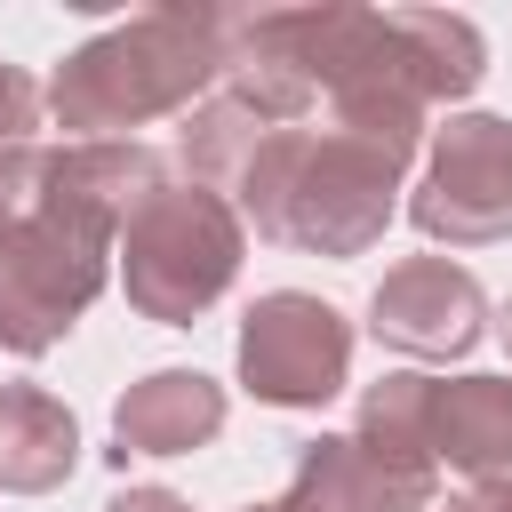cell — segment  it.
<instances>
[{
	"instance_id": "4fadbf2b",
	"label": "cell",
	"mask_w": 512,
	"mask_h": 512,
	"mask_svg": "<svg viewBox=\"0 0 512 512\" xmlns=\"http://www.w3.org/2000/svg\"><path fill=\"white\" fill-rule=\"evenodd\" d=\"M280 120L272 112H256L240 88H216L208 104H192L184 112V136H176V152H184V184H208V192H232L240 184V168L264 152V136H272Z\"/></svg>"
},
{
	"instance_id": "277c9868",
	"label": "cell",
	"mask_w": 512,
	"mask_h": 512,
	"mask_svg": "<svg viewBox=\"0 0 512 512\" xmlns=\"http://www.w3.org/2000/svg\"><path fill=\"white\" fill-rule=\"evenodd\" d=\"M240 208L208 184H160L128 232H120V280H128V304L160 328H192L240 272Z\"/></svg>"
},
{
	"instance_id": "5bb4252c",
	"label": "cell",
	"mask_w": 512,
	"mask_h": 512,
	"mask_svg": "<svg viewBox=\"0 0 512 512\" xmlns=\"http://www.w3.org/2000/svg\"><path fill=\"white\" fill-rule=\"evenodd\" d=\"M352 440L368 456H392V464H424L432 472V376H384V384H368Z\"/></svg>"
},
{
	"instance_id": "30bf717a",
	"label": "cell",
	"mask_w": 512,
	"mask_h": 512,
	"mask_svg": "<svg viewBox=\"0 0 512 512\" xmlns=\"http://www.w3.org/2000/svg\"><path fill=\"white\" fill-rule=\"evenodd\" d=\"M432 464L472 472V488H512V376H432Z\"/></svg>"
},
{
	"instance_id": "8fae6325",
	"label": "cell",
	"mask_w": 512,
	"mask_h": 512,
	"mask_svg": "<svg viewBox=\"0 0 512 512\" xmlns=\"http://www.w3.org/2000/svg\"><path fill=\"white\" fill-rule=\"evenodd\" d=\"M80 464V416L40 384H0V488L48 496Z\"/></svg>"
},
{
	"instance_id": "ac0fdd59",
	"label": "cell",
	"mask_w": 512,
	"mask_h": 512,
	"mask_svg": "<svg viewBox=\"0 0 512 512\" xmlns=\"http://www.w3.org/2000/svg\"><path fill=\"white\" fill-rule=\"evenodd\" d=\"M496 336H504V352H512V296H504V320H496Z\"/></svg>"
},
{
	"instance_id": "9a60e30c",
	"label": "cell",
	"mask_w": 512,
	"mask_h": 512,
	"mask_svg": "<svg viewBox=\"0 0 512 512\" xmlns=\"http://www.w3.org/2000/svg\"><path fill=\"white\" fill-rule=\"evenodd\" d=\"M40 88H32V72H16V64H0V152L8 144H24V128L40 120Z\"/></svg>"
},
{
	"instance_id": "52a82bcc",
	"label": "cell",
	"mask_w": 512,
	"mask_h": 512,
	"mask_svg": "<svg viewBox=\"0 0 512 512\" xmlns=\"http://www.w3.org/2000/svg\"><path fill=\"white\" fill-rule=\"evenodd\" d=\"M480 320H488V296H480V280H472L464 264H448V256H408V264H392V272L376 280V296H368L376 344H392V352H408V360H456V352H472V344H480Z\"/></svg>"
},
{
	"instance_id": "6da1fadb",
	"label": "cell",
	"mask_w": 512,
	"mask_h": 512,
	"mask_svg": "<svg viewBox=\"0 0 512 512\" xmlns=\"http://www.w3.org/2000/svg\"><path fill=\"white\" fill-rule=\"evenodd\" d=\"M168 184L144 144H8L0 152V344L48 352L96 304L128 216Z\"/></svg>"
},
{
	"instance_id": "7c38bea8",
	"label": "cell",
	"mask_w": 512,
	"mask_h": 512,
	"mask_svg": "<svg viewBox=\"0 0 512 512\" xmlns=\"http://www.w3.org/2000/svg\"><path fill=\"white\" fill-rule=\"evenodd\" d=\"M392 32H400V56H408V80L424 104H456L480 88L488 72V40L472 16H448V8H392Z\"/></svg>"
},
{
	"instance_id": "ba28073f",
	"label": "cell",
	"mask_w": 512,
	"mask_h": 512,
	"mask_svg": "<svg viewBox=\"0 0 512 512\" xmlns=\"http://www.w3.org/2000/svg\"><path fill=\"white\" fill-rule=\"evenodd\" d=\"M280 512H432V472L368 456L352 432H320L296 456V480H288Z\"/></svg>"
},
{
	"instance_id": "8992f818",
	"label": "cell",
	"mask_w": 512,
	"mask_h": 512,
	"mask_svg": "<svg viewBox=\"0 0 512 512\" xmlns=\"http://www.w3.org/2000/svg\"><path fill=\"white\" fill-rule=\"evenodd\" d=\"M352 376V328L336 304L304 296V288H272L248 304L240 328V384L272 408H320L336 400Z\"/></svg>"
},
{
	"instance_id": "d6986e66",
	"label": "cell",
	"mask_w": 512,
	"mask_h": 512,
	"mask_svg": "<svg viewBox=\"0 0 512 512\" xmlns=\"http://www.w3.org/2000/svg\"><path fill=\"white\" fill-rule=\"evenodd\" d=\"M248 512H280V504H248Z\"/></svg>"
},
{
	"instance_id": "3957f363",
	"label": "cell",
	"mask_w": 512,
	"mask_h": 512,
	"mask_svg": "<svg viewBox=\"0 0 512 512\" xmlns=\"http://www.w3.org/2000/svg\"><path fill=\"white\" fill-rule=\"evenodd\" d=\"M240 224L312 256H368L400 208V160L336 128H272L232 184Z\"/></svg>"
},
{
	"instance_id": "2e32d148",
	"label": "cell",
	"mask_w": 512,
	"mask_h": 512,
	"mask_svg": "<svg viewBox=\"0 0 512 512\" xmlns=\"http://www.w3.org/2000/svg\"><path fill=\"white\" fill-rule=\"evenodd\" d=\"M104 512H192L184 496H168V488H120Z\"/></svg>"
},
{
	"instance_id": "5b68a950",
	"label": "cell",
	"mask_w": 512,
	"mask_h": 512,
	"mask_svg": "<svg viewBox=\"0 0 512 512\" xmlns=\"http://www.w3.org/2000/svg\"><path fill=\"white\" fill-rule=\"evenodd\" d=\"M408 216L424 240H448V248L512 240V120L456 112L424 152V184H416Z\"/></svg>"
},
{
	"instance_id": "e0dca14e",
	"label": "cell",
	"mask_w": 512,
	"mask_h": 512,
	"mask_svg": "<svg viewBox=\"0 0 512 512\" xmlns=\"http://www.w3.org/2000/svg\"><path fill=\"white\" fill-rule=\"evenodd\" d=\"M448 512H512V488H464L448 496Z\"/></svg>"
},
{
	"instance_id": "7a4b0ae2",
	"label": "cell",
	"mask_w": 512,
	"mask_h": 512,
	"mask_svg": "<svg viewBox=\"0 0 512 512\" xmlns=\"http://www.w3.org/2000/svg\"><path fill=\"white\" fill-rule=\"evenodd\" d=\"M216 80H224V16L152 8L72 48L48 80V112L56 128H72V144H128V128L208 104Z\"/></svg>"
},
{
	"instance_id": "9c48e42d",
	"label": "cell",
	"mask_w": 512,
	"mask_h": 512,
	"mask_svg": "<svg viewBox=\"0 0 512 512\" xmlns=\"http://www.w3.org/2000/svg\"><path fill=\"white\" fill-rule=\"evenodd\" d=\"M112 432H120V464L128 456H192L224 432V384L200 368H160L120 392Z\"/></svg>"
}]
</instances>
